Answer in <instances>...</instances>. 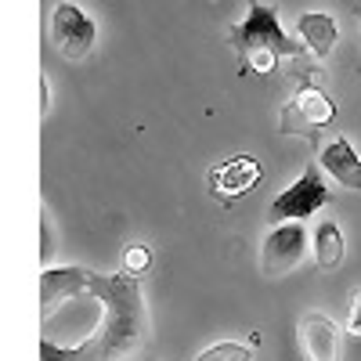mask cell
I'll return each mask as SVG.
<instances>
[{
    "instance_id": "obj_1",
    "label": "cell",
    "mask_w": 361,
    "mask_h": 361,
    "mask_svg": "<svg viewBox=\"0 0 361 361\" xmlns=\"http://www.w3.org/2000/svg\"><path fill=\"white\" fill-rule=\"evenodd\" d=\"M94 314L83 325V340L54 347L40 340V361H134L148 343V311L141 279L130 275H94Z\"/></svg>"
},
{
    "instance_id": "obj_2",
    "label": "cell",
    "mask_w": 361,
    "mask_h": 361,
    "mask_svg": "<svg viewBox=\"0 0 361 361\" xmlns=\"http://www.w3.org/2000/svg\"><path fill=\"white\" fill-rule=\"evenodd\" d=\"M228 40L238 51V58H243V66L250 73H257V76L275 73L282 58H296L300 51H307L304 44H296L282 29L279 11L271 4H260V0L250 4V15L231 29Z\"/></svg>"
},
{
    "instance_id": "obj_3",
    "label": "cell",
    "mask_w": 361,
    "mask_h": 361,
    "mask_svg": "<svg viewBox=\"0 0 361 361\" xmlns=\"http://www.w3.org/2000/svg\"><path fill=\"white\" fill-rule=\"evenodd\" d=\"M325 170L318 163H311L304 173H300L289 188H282L275 199H271L267 206V224H289V221H300L304 224L307 217H314L322 206L333 202V188L325 185Z\"/></svg>"
},
{
    "instance_id": "obj_4",
    "label": "cell",
    "mask_w": 361,
    "mask_h": 361,
    "mask_svg": "<svg viewBox=\"0 0 361 361\" xmlns=\"http://www.w3.org/2000/svg\"><path fill=\"white\" fill-rule=\"evenodd\" d=\"M333 119H336V105L329 102V94H325L322 87L307 83V87H300L296 98L282 109L279 130H282L286 137H304V141L318 145L322 127H329Z\"/></svg>"
},
{
    "instance_id": "obj_5",
    "label": "cell",
    "mask_w": 361,
    "mask_h": 361,
    "mask_svg": "<svg viewBox=\"0 0 361 361\" xmlns=\"http://www.w3.org/2000/svg\"><path fill=\"white\" fill-rule=\"evenodd\" d=\"M311 250V235L300 221L289 224H275L267 231V238L260 243V267L267 279H282L293 267H300V260Z\"/></svg>"
},
{
    "instance_id": "obj_6",
    "label": "cell",
    "mask_w": 361,
    "mask_h": 361,
    "mask_svg": "<svg viewBox=\"0 0 361 361\" xmlns=\"http://www.w3.org/2000/svg\"><path fill=\"white\" fill-rule=\"evenodd\" d=\"M51 33H54L58 51H62L69 62H83V58L94 51V40H98L94 18H90L83 8L69 4V0L51 11Z\"/></svg>"
},
{
    "instance_id": "obj_7",
    "label": "cell",
    "mask_w": 361,
    "mask_h": 361,
    "mask_svg": "<svg viewBox=\"0 0 361 361\" xmlns=\"http://www.w3.org/2000/svg\"><path fill=\"white\" fill-rule=\"evenodd\" d=\"M296 340L307 361H340V347H343V333L340 325L322 314V311H307L296 325Z\"/></svg>"
},
{
    "instance_id": "obj_8",
    "label": "cell",
    "mask_w": 361,
    "mask_h": 361,
    "mask_svg": "<svg viewBox=\"0 0 361 361\" xmlns=\"http://www.w3.org/2000/svg\"><path fill=\"white\" fill-rule=\"evenodd\" d=\"M264 177V166L253 156H231L217 166H209V188H214L217 199L231 202V199H243L250 195Z\"/></svg>"
},
{
    "instance_id": "obj_9",
    "label": "cell",
    "mask_w": 361,
    "mask_h": 361,
    "mask_svg": "<svg viewBox=\"0 0 361 361\" xmlns=\"http://www.w3.org/2000/svg\"><path fill=\"white\" fill-rule=\"evenodd\" d=\"M90 279H94V271H87V267H44V275H40V311H44V318H51L54 307H66L69 300L87 293Z\"/></svg>"
},
{
    "instance_id": "obj_10",
    "label": "cell",
    "mask_w": 361,
    "mask_h": 361,
    "mask_svg": "<svg viewBox=\"0 0 361 361\" xmlns=\"http://www.w3.org/2000/svg\"><path fill=\"white\" fill-rule=\"evenodd\" d=\"M318 166L333 177L340 188L361 192V156H357V148H354L347 137L329 141V145L322 148V156H318Z\"/></svg>"
},
{
    "instance_id": "obj_11",
    "label": "cell",
    "mask_w": 361,
    "mask_h": 361,
    "mask_svg": "<svg viewBox=\"0 0 361 361\" xmlns=\"http://www.w3.org/2000/svg\"><path fill=\"white\" fill-rule=\"evenodd\" d=\"M296 37L314 58H329L336 47V18L325 11H304L296 18Z\"/></svg>"
},
{
    "instance_id": "obj_12",
    "label": "cell",
    "mask_w": 361,
    "mask_h": 361,
    "mask_svg": "<svg viewBox=\"0 0 361 361\" xmlns=\"http://www.w3.org/2000/svg\"><path fill=\"white\" fill-rule=\"evenodd\" d=\"M311 257L318 267L325 271H340L343 260H347V243H343V231L336 221H322L314 231H311Z\"/></svg>"
},
{
    "instance_id": "obj_13",
    "label": "cell",
    "mask_w": 361,
    "mask_h": 361,
    "mask_svg": "<svg viewBox=\"0 0 361 361\" xmlns=\"http://www.w3.org/2000/svg\"><path fill=\"white\" fill-rule=\"evenodd\" d=\"M195 361H253V343H235V340H221L214 347L199 350Z\"/></svg>"
},
{
    "instance_id": "obj_14",
    "label": "cell",
    "mask_w": 361,
    "mask_h": 361,
    "mask_svg": "<svg viewBox=\"0 0 361 361\" xmlns=\"http://www.w3.org/2000/svg\"><path fill=\"white\" fill-rule=\"evenodd\" d=\"M148 264H152V250L141 246V243H134V246H127V250H123L119 271H123V275H130V279H141L145 271H148Z\"/></svg>"
},
{
    "instance_id": "obj_15",
    "label": "cell",
    "mask_w": 361,
    "mask_h": 361,
    "mask_svg": "<svg viewBox=\"0 0 361 361\" xmlns=\"http://www.w3.org/2000/svg\"><path fill=\"white\" fill-rule=\"evenodd\" d=\"M347 333L361 336V289L350 296V314H347Z\"/></svg>"
},
{
    "instance_id": "obj_16",
    "label": "cell",
    "mask_w": 361,
    "mask_h": 361,
    "mask_svg": "<svg viewBox=\"0 0 361 361\" xmlns=\"http://www.w3.org/2000/svg\"><path fill=\"white\" fill-rule=\"evenodd\" d=\"M40 243H44L40 246V257L47 260L51 257V217H47V209H44V221H40Z\"/></svg>"
},
{
    "instance_id": "obj_17",
    "label": "cell",
    "mask_w": 361,
    "mask_h": 361,
    "mask_svg": "<svg viewBox=\"0 0 361 361\" xmlns=\"http://www.w3.org/2000/svg\"><path fill=\"white\" fill-rule=\"evenodd\" d=\"M40 98H44V102H40V112L47 116V112H51V87H47V80H40Z\"/></svg>"
}]
</instances>
